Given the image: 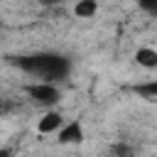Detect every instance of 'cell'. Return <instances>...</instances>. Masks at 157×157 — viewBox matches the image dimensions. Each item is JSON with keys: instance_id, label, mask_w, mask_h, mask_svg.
Here are the masks:
<instances>
[{"instance_id": "obj_1", "label": "cell", "mask_w": 157, "mask_h": 157, "mask_svg": "<svg viewBox=\"0 0 157 157\" xmlns=\"http://www.w3.org/2000/svg\"><path fill=\"white\" fill-rule=\"evenodd\" d=\"M17 66L27 74H34L44 78V83H54L66 78L69 74V61L59 54H32V56H20Z\"/></svg>"}, {"instance_id": "obj_2", "label": "cell", "mask_w": 157, "mask_h": 157, "mask_svg": "<svg viewBox=\"0 0 157 157\" xmlns=\"http://www.w3.org/2000/svg\"><path fill=\"white\" fill-rule=\"evenodd\" d=\"M27 96H29L34 103L47 105V108H52V105H56V103L61 101V91H59L54 83H44V81L29 83V86H27Z\"/></svg>"}, {"instance_id": "obj_3", "label": "cell", "mask_w": 157, "mask_h": 157, "mask_svg": "<svg viewBox=\"0 0 157 157\" xmlns=\"http://www.w3.org/2000/svg\"><path fill=\"white\" fill-rule=\"evenodd\" d=\"M61 125H64V115H61L59 110H47V113L39 118L37 130H39L42 135H52V132H59Z\"/></svg>"}, {"instance_id": "obj_4", "label": "cell", "mask_w": 157, "mask_h": 157, "mask_svg": "<svg viewBox=\"0 0 157 157\" xmlns=\"http://www.w3.org/2000/svg\"><path fill=\"white\" fill-rule=\"evenodd\" d=\"M83 140V128H81V123H64L61 128H59V142H66V145H71V142H81Z\"/></svg>"}, {"instance_id": "obj_5", "label": "cell", "mask_w": 157, "mask_h": 157, "mask_svg": "<svg viewBox=\"0 0 157 157\" xmlns=\"http://www.w3.org/2000/svg\"><path fill=\"white\" fill-rule=\"evenodd\" d=\"M135 61L140 66H145V69H155L157 66V52L152 47H140L137 54H135Z\"/></svg>"}, {"instance_id": "obj_6", "label": "cell", "mask_w": 157, "mask_h": 157, "mask_svg": "<svg viewBox=\"0 0 157 157\" xmlns=\"http://www.w3.org/2000/svg\"><path fill=\"white\" fill-rule=\"evenodd\" d=\"M96 12H98V2H96V0H78V2L74 5V15H76V17L88 20V17H93Z\"/></svg>"}, {"instance_id": "obj_7", "label": "cell", "mask_w": 157, "mask_h": 157, "mask_svg": "<svg viewBox=\"0 0 157 157\" xmlns=\"http://www.w3.org/2000/svg\"><path fill=\"white\" fill-rule=\"evenodd\" d=\"M137 96H142L145 101L152 103V101L157 98V83H155V81H150V83H140V86H137Z\"/></svg>"}]
</instances>
